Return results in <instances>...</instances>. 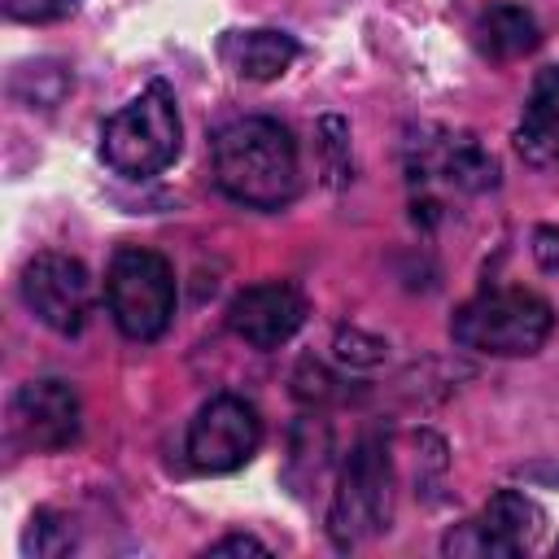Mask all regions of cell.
<instances>
[{"label": "cell", "mask_w": 559, "mask_h": 559, "mask_svg": "<svg viewBox=\"0 0 559 559\" xmlns=\"http://www.w3.org/2000/svg\"><path fill=\"white\" fill-rule=\"evenodd\" d=\"M79 393L66 380H31L9 402V428L26 450H66L79 437Z\"/></svg>", "instance_id": "9"}, {"label": "cell", "mask_w": 559, "mask_h": 559, "mask_svg": "<svg viewBox=\"0 0 559 559\" xmlns=\"http://www.w3.org/2000/svg\"><path fill=\"white\" fill-rule=\"evenodd\" d=\"M393 515V463H389V445L380 437H362L354 445V454L341 467L336 493H332V511H328V533L341 550L376 537L380 528H389Z\"/></svg>", "instance_id": "4"}, {"label": "cell", "mask_w": 559, "mask_h": 559, "mask_svg": "<svg viewBox=\"0 0 559 559\" xmlns=\"http://www.w3.org/2000/svg\"><path fill=\"white\" fill-rule=\"evenodd\" d=\"M218 188L253 210H280L297 197V144L275 118H236L210 140Z\"/></svg>", "instance_id": "1"}, {"label": "cell", "mask_w": 559, "mask_h": 559, "mask_svg": "<svg viewBox=\"0 0 559 559\" xmlns=\"http://www.w3.org/2000/svg\"><path fill=\"white\" fill-rule=\"evenodd\" d=\"M179 153V109L166 83L144 87L131 105H122L100 131V157L127 179H148L166 170Z\"/></svg>", "instance_id": "3"}, {"label": "cell", "mask_w": 559, "mask_h": 559, "mask_svg": "<svg viewBox=\"0 0 559 559\" xmlns=\"http://www.w3.org/2000/svg\"><path fill=\"white\" fill-rule=\"evenodd\" d=\"M210 555H266V542H258V537H249V533H231V537L214 542Z\"/></svg>", "instance_id": "19"}, {"label": "cell", "mask_w": 559, "mask_h": 559, "mask_svg": "<svg viewBox=\"0 0 559 559\" xmlns=\"http://www.w3.org/2000/svg\"><path fill=\"white\" fill-rule=\"evenodd\" d=\"M476 524H480V533H485V542H489V555H520V550H528L537 537H542V528H546V515H542V507L528 498V493H515V489H502V493H493L489 502H485V511L476 515Z\"/></svg>", "instance_id": "12"}, {"label": "cell", "mask_w": 559, "mask_h": 559, "mask_svg": "<svg viewBox=\"0 0 559 559\" xmlns=\"http://www.w3.org/2000/svg\"><path fill=\"white\" fill-rule=\"evenodd\" d=\"M258 441H262L258 411L245 397L223 393V397H210L197 411V419L188 428V463L197 472H210V476L236 472V467H245L253 459Z\"/></svg>", "instance_id": "6"}, {"label": "cell", "mask_w": 559, "mask_h": 559, "mask_svg": "<svg viewBox=\"0 0 559 559\" xmlns=\"http://www.w3.org/2000/svg\"><path fill=\"white\" fill-rule=\"evenodd\" d=\"M227 323L245 345L280 349L306 323V297L284 280H266V284L236 293V301L227 306Z\"/></svg>", "instance_id": "10"}, {"label": "cell", "mask_w": 559, "mask_h": 559, "mask_svg": "<svg viewBox=\"0 0 559 559\" xmlns=\"http://www.w3.org/2000/svg\"><path fill=\"white\" fill-rule=\"evenodd\" d=\"M533 253L546 271H559V227H537L533 231Z\"/></svg>", "instance_id": "18"}, {"label": "cell", "mask_w": 559, "mask_h": 559, "mask_svg": "<svg viewBox=\"0 0 559 559\" xmlns=\"http://www.w3.org/2000/svg\"><path fill=\"white\" fill-rule=\"evenodd\" d=\"M218 52L240 79L266 83V79H280L297 61V39L284 31H227Z\"/></svg>", "instance_id": "13"}, {"label": "cell", "mask_w": 559, "mask_h": 559, "mask_svg": "<svg viewBox=\"0 0 559 559\" xmlns=\"http://www.w3.org/2000/svg\"><path fill=\"white\" fill-rule=\"evenodd\" d=\"M0 9L13 22H61L79 9V0H0Z\"/></svg>", "instance_id": "16"}, {"label": "cell", "mask_w": 559, "mask_h": 559, "mask_svg": "<svg viewBox=\"0 0 559 559\" xmlns=\"http://www.w3.org/2000/svg\"><path fill=\"white\" fill-rule=\"evenodd\" d=\"M22 301L44 328L74 336L92 314V275L79 258L39 253L22 271Z\"/></svg>", "instance_id": "7"}, {"label": "cell", "mask_w": 559, "mask_h": 559, "mask_svg": "<svg viewBox=\"0 0 559 559\" xmlns=\"http://www.w3.org/2000/svg\"><path fill=\"white\" fill-rule=\"evenodd\" d=\"M406 170L419 183H437L450 192H489L498 188L493 153L463 131H424L406 148Z\"/></svg>", "instance_id": "8"}, {"label": "cell", "mask_w": 559, "mask_h": 559, "mask_svg": "<svg viewBox=\"0 0 559 559\" xmlns=\"http://www.w3.org/2000/svg\"><path fill=\"white\" fill-rule=\"evenodd\" d=\"M472 44L489 61H515L537 48V17L524 4H489L472 22Z\"/></svg>", "instance_id": "14"}, {"label": "cell", "mask_w": 559, "mask_h": 559, "mask_svg": "<svg viewBox=\"0 0 559 559\" xmlns=\"http://www.w3.org/2000/svg\"><path fill=\"white\" fill-rule=\"evenodd\" d=\"M31 546H35V555H61V550H70V528L57 515L39 511L31 520Z\"/></svg>", "instance_id": "17"}, {"label": "cell", "mask_w": 559, "mask_h": 559, "mask_svg": "<svg viewBox=\"0 0 559 559\" xmlns=\"http://www.w3.org/2000/svg\"><path fill=\"white\" fill-rule=\"evenodd\" d=\"M66 87H70V74H66V66H57V61H26V66H17L13 79H9V92H13L22 105H31V109H52V105L66 96Z\"/></svg>", "instance_id": "15"}, {"label": "cell", "mask_w": 559, "mask_h": 559, "mask_svg": "<svg viewBox=\"0 0 559 559\" xmlns=\"http://www.w3.org/2000/svg\"><path fill=\"white\" fill-rule=\"evenodd\" d=\"M550 328H555V310L528 288H489L463 301L450 319V336L463 349L493 354V358L537 354Z\"/></svg>", "instance_id": "2"}, {"label": "cell", "mask_w": 559, "mask_h": 559, "mask_svg": "<svg viewBox=\"0 0 559 559\" xmlns=\"http://www.w3.org/2000/svg\"><path fill=\"white\" fill-rule=\"evenodd\" d=\"M105 301L122 336L157 341L175 314V275L170 262L153 249H118L105 271Z\"/></svg>", "instance_id": "5"}, {"label": "cell", "mask_w": 559, "mask_h": 559, "mask_svg": "<svg viewBox=\"0 0 559 559\" xmlns=\"http://www.w3.org/2000/svg\"><path fill=\"white\" fill-rule=\"evenodd\" d=\"M515 148L528 166H559V66H546L533 79V92L515 127Z\"/></svg>", "instance_id": "11"}]
</instances>
